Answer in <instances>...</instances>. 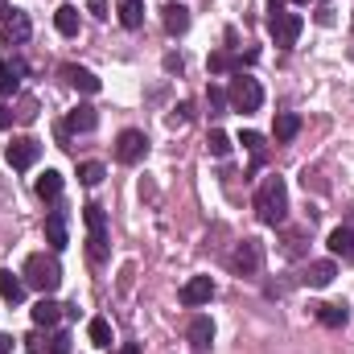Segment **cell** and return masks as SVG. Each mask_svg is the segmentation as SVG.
<instances>
[{
    "mask_svg": "<svg viewBox=\"0 0 354 354\" xmlns=\"http://www.w3.org/2000/svg\"><path fill=\"white\" fill-rule=\"evenodd\" d=\"M256 218L264 227H284L288 218V185L284 177H264L256 189Z\"/></svg>",
    "mask_w": 354,
    "mask_h": 354,
    "instance_id": "cell-1",
    "label": "cell"
},
{
    "mask_svg": "<svg viewBox=\"0 0 354 354\" xmlns=\"http://www.w3.org/2000/svg\"><path fill=\"white\" fill-rule=\"evenodd\" d=\"M21 276H25V284H29V288H37L41 297H50V292L62 284V264H58L54 256L37 252V256H29V260H25V272H21Z\"/></svg>",
    "mask_w": 354,
    "mask_h": 354,
    "instance_id": "cell-2",
    "label": "cell"
},
{
    "mask_svg": "<svg viewBox=\"0 0 354 354\" xmlns=\"http://www.w3.org/2000/svg\"><path fill=\"white\" fill-rule=\"evenodd\" d=\"M83 223H87L91 239H87V256L95 264H103L107 260V214H103V206H83Z\"/></svg>",
    "mask_w": 354,
    "mask_h": 354,
    "instance_id": "cell-3",
    "label": "cell"
},
{
    "mask_svg": "<svg viewBox=\"0 0 354 354\" xmlns=\"http://www.w3.org/2000/svg\"><path fill=\"white\" fill-rule=\"evenodd\" d=\"M227 99H231V107L235 111H260V103H264V87L252 79V75H235L231 79V87H227Z\"/></svg>",
    "mask_w": 354,
    "mask_h": 354,
    "instance_id": "cell-4",
    "label": "cell"
},
{
    "mask_svg": "<svg viewBox=\"0 0 354 354\" xmlns=\"http://www.w3.org/2000/svg\"><path fill=\"white\" fill-rule=\"evenodd\" d=\"M268 29H272V41H276V46H297L305 21H301V12H284V8H280V12L268 17Z\"/></svg>",
    "mask_w": 354,
    "mask_h": 354,
    "instance_id": "cell-5",
    "label": "cell"
},
{
    "mask_svg": "<svg viewBox=\"0 0 354 354\" xmlns=\"http://www.w3.org/2000/svg\"><path fill=\"white\" fill-rule=\"evenodd\" d=\"M145 153H149V136L145 132H136V128L120 132V140H115V161L120 165H140Z\"/></svg>",
    "mask_w": 354,
    "mask_h": 354,
    "instance_id": "cell-6",
    "label": "cell"
},
{
    "mask_svg": "<svg viewBox=\"0 0 354 354\" xmlns=\"http://www.w3.org/2000/svg\"><path fill=\"white\" fill-rule=\"evenodd\" d=\"M264 264V243L260 239H243V243H235V252H231V268L239 272V276H256Z\"/></svg>",
    "mask_w": 354,
    "mask_h": 354,
    "instance_id": "cell-7",
    "label": "cell"
},
{
    "mask_svg": "<svg viewBox=\"0 0 354 354\" xmlns=\"http://www.w3.org/2000/svg\"><path fill=\"white\" fill-rule=\"evenodd\" d=\"M37 157H41V145H37L33 136H21V140L8 145V165H12V169H33Z\"/></svg>",
    "mask_w": 354,
    "mask_h": 354,
    "instance_id": "cell-8",
    "label": "cell"
},
{
    "mask_svg": "<svg viewBox=\"0 0 354 354\" xmlns=\"http://www.w3.org/2000/svg\"><path fill=\"white\" fill-rule=\"evenodd\" d=\"M181 305H189V309H198V305H206L210 297H214V280L210 276H189L185 284H181Z\"/></svg>",
    "mask_w": 354,
    "mask_h": 354,
    "instance_id": "cell-9",
    "label": "cell"
},
{
    "mask_svg": "<svg viewBox=\"0 0 354 354\" xmlns=\"http://www.w3.org/2000/svg\"><path fill=\"white\" fill-rule=\"evenodd\" d=\"M0 33H4V41H8V46H21V41H29L33 21H29L25 12H17V8H12V17H4V21H0Z\"/></svg>",
    "mask_w": 354,
    "mask_h": 354,
    "instance_id": "cell-10",
    "label": "cell"
},
{
    "mask_svg": "<svg viewBox=\"0 0 354 354\" xmlns=\"http://www.w3.org/2000/svg\"><path fill=\"white\" fill-rule=\"evenodd\" d=\"M334 276H338L334 260H317V264H309L305 272H301V284H309V288H326V284H334Z\"/></svg>",
    "mask_w": 354,
    "mask_h": 354,
    "instance_id": "cell-11",
    "label": "cell"
},
{
    "mask_svg": "<svg viewBox=\"0 0 354 354\" xmlns=\"http://www.w3.org/2000/svg\"><path fill=\"white\" fill-rule=\"evenodd\" d=\"M62 309H66V305H58L54 297H41L29 313H33V326H46V330H50V326H58V322H62Z\"/></svg>",
    "mask_w": 354,
    "mask_h": 354,
    "instance_id": "cell-12",
    "label": "cell"
},
{
    "mask_svg": "<svg viewBox=\"0 0 354 354\" xmlns=\"http://www.w3.org/2000/svg\"><path fill=\"white\" fill-rule=\"evenodd\" d=\"M185 338H189L194 351H210V342H214V322H210V317H194L189 330H185Z\"/></svg>",
    "mask_w": 354,
    "mask_h": 354,
    "instance_id": "cell-13",
    "label": "cell"
},
{
    "mask_svg": "<svg viewBox=\"0 0 354 354\" xmlns=\"http://www.w3.org/2000/svg\"><path fill=\"white\" fill-rule=\"evenodd\" d=\"M46 243H50V252H62L71 239H66V214L62 210H54L50 218H46Z\"/></svg>",
    "mask_w": 354,
    "mask_h": 354,
    "instance_id": "cell-14",
    "label": "cell"
},
{
    "mask_svg": "<svg viewBox=\"0 0 354 354\" xmlns=\"http://www.w3.org/2000/svg\"><path fill=\"white\" fill-rule=\"evenodd\" d=\"M62 79H66L71 87H79L83 95H95V91L103 87V83H99V79L91 75L87 66H62Z\"/></svg>",
    "mask_w": 354,
    "mask_h": 354,
    "instance_id": "cell-15",
    "label": "cell"
},
{
    "mask_svg": "<svg viewBox=\"0 0 354 354\" xmlns=\"http://www.w3.org/2000/svg\"><path fill=\"white\" fill-rule=\"evenodd\" d=\"M0 297H4L8 305L25 301V276H17L12 268H4V272H0Z\"/></svg>",
    "mask_w": 354,
    "mask_h": 354,
    "instance_id": "cell-16",
    "label": "cell"
},
{
    "mask_svg": "<svg viewBox=\"0 0 354 354\" xmlns=\"http://www.w3.org/2000/svg\"><path fill=\"white\" fill-rule=\"evenodd\" d=\"M326 248H330L334 256H342V260H354V231L351 227H334L330 239H326Z\"/></svg>",
    "mask_w": 354,
    "mask_h": 354,
    "instance_id": "cell-17",
    "label": "cell"
},
{
    "mask_svg": "<svg viewBox=\"0 0 354 354\" xmlns=\"http://www.w3.org/2000/svg\"><path fill=\"white\" fill-rule=\"evenodd\" d=\"M21 75H25V62H0V99L17 95V87H21Z\"/></svg>",
    "mask_w": 354,
    "mask_h": 354,
    "instance_id": "cell-18",
    "label": "cell"
},
{
    "mask_svg": "<svg viewBox=\"0 0 354 354\" xmlns=\"http://www.w3.org/2000/svg\"><path fill=\"white\" fill-rule=\"evenodd\" d=\"M297 132H301V115H297V111H280L276 124H272V136H276L280 145H288Z\"/></svg>",
    "mask_w": 354,
    "mask_h": 354,
    "instance_id": "cell-19",
    "label": "cell"
},
{
    "mask_svg": "<svg viewBox=\"0 0 354 354\" xmlns=\"http://www.w3.org/2000/svg\"><path fill=\"white\" fill-rule=\"evenodd\" d=\"M95 124H99V115H95V107H87V103L71 107V115H66V132H91Z\"/></svg>",
    "mask_w": 354,
    "mask_h": 354,
    "instance_id": "cell-20",
    "label": "cell"
},
{
    "mask_svg": "<svg viewBox=\"0 0 354 354\" xmlns=\"http://www.w3.org/2000/svg\"><path fill=\"white\" fill-rule=\"evenodd\" d=\"M54 29H58L62 37H79V8H75V4H62V8L54 12Z\"/></svg>",
    "mask_w": 354,
    "mask_h": 354,
    "instance_id": "cell-21",
    "label": "cell"
},
{
    "mask_svg": "<svg viewBox=\"0 0 354 354\" xmlns=\"http://www.w3.org/2000/svg\"><path fill=\"white\" fill-rule=\"evenodd\" d=\"M317 322H322L326 330H342V326L351 322V309H346V305H317Z\"/></svg>",
    "mask_w": 354,
    "mask_h": 354,
    "instance_id": "cell-22",
    "label": "cell"
},
{
    "mask_svg": "<svg viewBox=\"0 0 354 354\" xmlns=\"http://www.w3.org/2000/svg\"><path fill=\"white\" fill-rule=\"evenodd\" d=\"M185 29H189V8H185V4H169V8H165V33L177 37V33H185Z\"/></svg>",
    "mask_w": 354,
    "mask_h": 354,
    "instance_id": "cell-23",
    "label": "cell"
},
{
    "mask_svg": "<svg viewBox=\"0 0 354 354\" xmlns=\"http://www.w3.org/2000/svg\"><path fill=\"white\" fill-rule=\"evenodd\" d=\"M33 189H37V198H41V202H54V198L62 194V174L46 169V174L37 177V185H33Z\"/></svg>",
    "mask_w": 354,
    "mask_h": 354,
    "instance_id": "cell-24",
    "label": "cell"
},
{
    "mask_svg": "<svg viewBox=\"0 0 354 354\" xmlns=\"http://www.w3.org/2000/svg\"><path fill=\"white\" fill-rule=\"evenodd\" d=\"M120 25L124 29H140L145 25V0H124L120 4Z\"/></svg>",
    "mask_w": 354,
    "mask_h": 354,
    "instance_id": "cell-25",
    "label": "cell"
},
{
    "mask_svg": "<svg viewBox=\"0 0 354 354\" xmlns=\"http://www.w3.org/2000/svg\"><path fill=\"white\" fill-rule=\"evenodd\" d=\"M87 334H91L95 346H111V326H107V317H91Z\"/></svg>",
    "mask_w": 354,
    "mask_h": 354,
    "instance_id": "cell-26",
    "label": "cell"
},
{
    "mask_svg": "<svg viewBox=\"0 0 354 354\" xmlns=\"http://www.w3.org/2000/svg\"><path fill=\"white\" fill-rule=\"evenodd\" d=\"M227 103H231V99H227L223 87H214V83L206 87V107H210V115H227Z\"/></svg>",
    "mask_w": 354,
    "mask_h": 354,
    "instance_id": "cell-27",
    "label": "cell"
},
{
    "mask_svg": "<svg viewBox=\"0 0 354 354\" xmlns=\"http://www.w3.org/2000/svg\"><path fill=\"white\" fill-rule=\"evenodd\" d=\"M206 71H210V75H231V71H239V62H235L231 54H210V58H206Z\"/></svg>",
    "mask_w": 354,
    "mask_h": 354,
    "instance_id": "cell-28",
    "label": "cell"
},
{
    "mask_svg": "<svg viewBox=\"0 0 354 354\" xmlns=\"http://www.w3.org/2000/svg\"><path fill=\"white\" fill-rule=\"evenodd\" d=\"M103 174H107V169H103L99 161H83V165H79V181H83V185H99Z\"/></svg>",
    "mask_w": 354,
    "mask_h": 354,
    "instance_id": "cell-29",
    "label": "cell"
},
{
    "mask_svg": "<svg viewBox=\"0 0 354 354\" xmlns=\"http://www.w3.org/2000/svg\"><path fill=\"white\" fill-rule=\"evenodd\" d=\"M206 145H210V157H227V153H231V136H227V132H210Z\"/></svg>",
    "mask_w": 354,
    "mask_h": 354,
    "instance_id": "cell-30",
    "label": "cell"
},
{
    "mask_svg": "<svg viewBox=\"0 0 354 354\" xmlns=\"http://www.w3.org/2000/svg\"><path fill=\"white\" fill-rule=\"evenodd\" d=\"M239 145H243V149H248L256 161L264 157V136H260V132H243V136H239Z\"/></svg>",
    "mask_w": 354,
    "mask_h": 354,
    "instance_id": "cell-31",
    "label": "cell"
},
{
    "mask_svg": "<svg viewBox=\"0 0 354 354\" xmlns=\"http://www.w3.org/2000/svg\"><path fill=\"white\" fill-rule=\"evenodd\" d=\"M46 354H71V334H54L46 342Z\"/></svg>",
    "mask_w": 354,
    "mask_h": 354,
    "instance_id": "cell-32",
    "label": "cell"
},
{
    "mask_svg": "<svg viewBox=\"0 0 354 354\" xmlns=\"http://www.w3.org/2000/svg\"><path fill=\"white\" fill-rule=\"evenodd\" d=\"M25 346H29V354H46V342H41L37 334H29V338H25Z\"/></svg>",
    "mask_w": 354,
    "mask_h": 354,
    "instance_id": "cell-33",
    "label": "cell"
},
{
    "mask_svg": "<svg viewBox=\"0 0 354 354\" xmlns=\"http://www.w3.org/2000/svg\"><path fill=\"white\" fill-rule=\"evenodd\" d=\"M91 12H95V17H107V4H103V0H91Z\"/></svg>",
    "mask_w": 354,
    "mask_h": 354,
    "instance_id": "cell-34",
    "label": "cell"
},
{
    "mask_svg": "<svg viewBox=\"0 0 354 354\" xmlns=\"http://www.w3.org/2000/svg\"><path fill=\"white\" fill-rule=\"evenodd\" d=\"M115 354H140V342H124Z\"/></svg>",
    "mask_w": 354,
    "mask_h": 354,
    "instance_id": "cell-35",
    "label": "cell"
},
{
    "mask_svg": "<svg viewBox=\"0 0 354 354\" xmlns=\"http://www.w3.org/2000/svg\"><path fill=\"white\" fill-rule=\"evenodd\" d=\"M12 351V334H0V354H8Z\"/></svg>",
    "mask_w": 354,
    "mask_h": 354,
    "instance_id": "cell-36",
    "label": "cell"
},
{
    "mask_svg": "<svg viewBox=\"0 0 354 354\" xmlns=\"http://www.w3.org/2000/svg\"><path fill=\"white\" fill-rule=\"evenodd\" d=\"M8 124H12V115H8V107L0 103V128H8Z\"/></svg>",
    "mask_w": 354,
    "mask_h": 354,
    "instance_id": "cell-37",
    "label": "cell"
},
{
    "mask_svg": "<svg viewBox=\"0 0 354 354\" xmlns=\"http://www.w3.org/2000/svg\"><path fill=\"white\" fill-rule=\"evenodd\" d=\"M8 12H12V8H8V0H0V21H4Z\"/></svg>",
    "mask_w": 354,
    "mask_h": 354,
    "instance_id": "cell-38",
    "label": "cell"
},
{
    "mask_svg": "<svg viewBox=\"0 0 354 354\" xmlns=\"http://www.w3.org/2000/svg\"><path fill=\"white\" fill-rule=\"evenodd\" d=\"M292 4H309V0H292Z\"/></svg>",
    "mask_w": 354,
    "mask_h": 354,
    "instance_id": "cell-39",
    "label": "cell"
}]
</instances>
